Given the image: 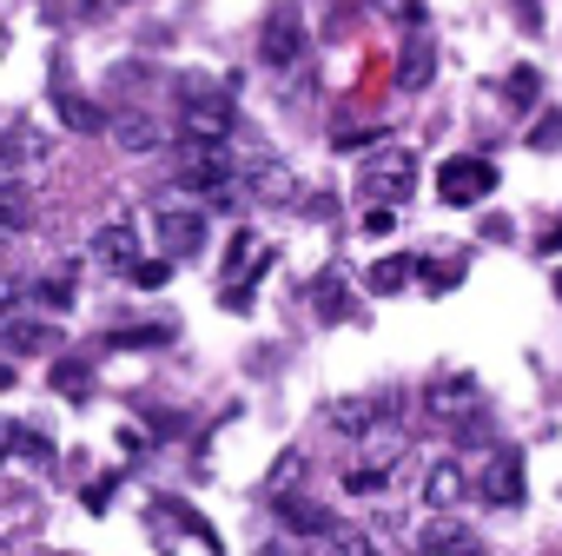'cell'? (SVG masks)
<instances>
[{
	"instance_id": "1",
	"label": "cell",
	"mask_w": 562,
	"mask_h": 556,
	"mask_svg": "<svg viewBox=\"0 0 562 556\" xmlns=\"http://www.w3.org/2000/svg\"><path fill=\"white\" fill-rule=\"evenodd\" d=\"M411 186H417V159H411V146H371V159L358 166V199L397 205V199H411Z\"/></svg>"
},
{
	"instance_id": "2",
	"label": "cell",
	"mask_w": 562,
	"mask_h": 556,
	"mask_svg": "<svg viewBox=\"0 0 562 556\" xmlns=\"http://www.w3.org/2000/svg\"><path fill=\"white\" fill-rule=\"evenodd\" d=\"M490 192H496V166H490V159L450 153V159L437 166V199H443V205H476V199H490Z\"/></svg>"
},
{
	"instance_id": "3",
	"label": "cell",
	"mask_w": 562,
	"mask_h": 556,
	"mask_svg": "<svg viewBox=\"0 0 562 556\" xmlns=\"http://www.w3.org/2000/svg\"><path fill=\"white\" fill-rule=\"evenodd\" d=\"M258 54H265V67H292L305 54V8H299V0H271L265 34H258Z\"/></svg>"
},
{
	"instance_id": "4",
	"label": "cell",
	"mask_w": 562,
	"mask_h": 556,
	"mask_svg": "<svg viewBox=\"0 0 562 556\" xmlns=\"http://www.w3.org/2000/svg\"><path fill=\"white\" fill-rule=\"evenodd\" d=\"M186 133H199V140H225V133H232V100L212 93L205 80H192V87H186Z\"/></svg>"
},
{
	"instance_id": "5",
	"label": "cell",
	"mask_w": 562,
	"mask_h": 556,
	"mask_svg": "<svg viewBox=\"0 0 562 556\" xmlns=\"http://www.w3.org/2000/svg\"><path fill=\"white\" fill-rule=\"evenodd\" d=\"M476 497L483 503H522V457L516 451H496L490 464H476Z\"/></svg>"
},
{
	"instance_id": "6",
	"label": "cell",
	"mask_w": 562,
	"mask_h": 556,
	"mask_svg": "<svg viewBox=\"0 0 562 556\" xmlns=\"http://www.w3.org/2000/svg\"><path fill=\"white\" fill-rule=\"evenodd\" d=\"M476 378L470 371H450V378H437L430 391H424V404H430V418H443V424H463L470 411H476Z\"/></svg>"
},
{
	"instance_id": "7",
	"label": "cell",
	"mask_w": 562,
	"mask_h": 556,
	"mask_svg": "<svg viewBox=\"0 0 562 556\" xmlns=\"http://www.w3.org/2000/svg\"><path fill=\"white\" fill-rule=\"evenodd\" d=\"M470 490H476V470H463L457 457H443V464L424 470V510H457Z\"/></svg>"
},
{
	"instance_id": "8",
	"label": "cell",
	"mask_w": 562,
	"mask_h": 556,
	"mask_svg": "<svg viewBox=\"0 0 562 556\" xmlns=\"http://www.w3.org/2000/svg\"><path fill=\"white\" fill-rule=\"evenodd\" d=\"M0 345H8L14 358H54L60 352V325L54 319H8L0 325Z\"/></svg>"
},
{
	"instance_id": "9",
	"label": "cell",
	"mask_w": 562,
	"mask_h": 556,
	"mask_svg": "<svg viewBox=\"0 0 562 556\" xmlns=\"http://www.w3.org/2000/svg\"><path fill=\"white\" fill-rule=\"evenodd\" d=\"M93 258H100V265H113V271H133V265H139L133 219H113V225H100V232H93Z\"/></svg>"
},
{
	"instance_id": "10",
	"label": "cell",
	"mask_w": 562,
	"mask_h": 556,
	"mask_svg": "<svg viewBox=\"0 0 562 556\" xmlns=\"http://www.w3.org/2000/svg\"><path fill=\"white\" fill-rule=\"evenodd\" d=\"M199 245H205V212H186V205L159 212V252H199Z\"/></svg>"
},
{
	"instance_id": "11",
	"label": "cell",
	"mask_w": 562,
	"mask_h": 556,
	"mask_svg": "<svg viewBox=\"0 0 562 556\" xmlns=\"http://www.w3.org/2000/svg\"><path fill=\"white\" fill-rule=\"evenodd\" d=\"M278 510H285V530H299V536H318V543H331V510H325V503H299V497H285Z\"/></svg>"
},
{
	"instance_id": "12",
	"label": "cell",
	"mask_w": 562,
	"mask_h": 556,
	"mask_svg": "<svg viewBox=\"0 0 562 556\" xmlns=\"http://www.w3.org/2000/svg\"><path fill=\"white\" fill-rule=\"evenodd\" d=\"M424 549H450V556H470L476 549V530H463V523H450V516H437V523H424V536H417Z\"/></svg>"
},
{
	"instance_id": "13",
	"label": "cell",
	"mask_w": 562,
	"mask_h": 556,
	"mask_svg": "<svg viewBox=\"0 0 562 556\" xmlns=\"http://www.w3.org/2000/svg\"><path fill=\"white\" fill-rule=\"evenodd\" d=\"M251 192H258L265 205H292V199H299V179H292L285 166H258V173H251Z\"/></svg>"
},
{
	"instance_id": "14",
	"label": "cell",
	"mask_w": 562,
	"mask_h": 556,
	"mask_svg": "<svg viewBox=\"0 0 562 556\" xmlns=\"http://www.w3.org/2000/svg\"><path fill=\"white\" fill-rule=\"evenodd\" d=\"M411 278H417V258H411V252H391V258L371 265V292H404Z\"/></svg>"
},
{
	"instance_id": "15",
	"label": "cell",
	"mask_w": 562,
	"mask_h": 556,
	"mask_svg": "<svg viewBox=\"0 0 562 556\" xmlns=\"http://www.w3.org/2000/svg\"><path fill=\"white\" fill-rule=\"evenodd\" d=\"M60 120H67L74 133H106V113H100L87 93H60Z\"/></svg>"
},
{
	"instance_id": "16",
	"label": "cell",
	"mask_w": 562,
	"mask_h": 556,
	"mask_svg": "<svg viewBox=\"0 0 562 556\" xmlns=\"http://www.w3.org/2000/svg\"><path fill=\"white\" fill-rule=\"evenodd\" d=\"M113 140H120L126 153H153V146H159V126L139 120V113H120V120H113Z\"/></svg>"
},
{
	"instance_id": "17",
	"label": "cell",
	"mask_w": 562,
	"mask_h": 556,
	"mask_svg": "<svg viewBox=\"0 0 562 556\" xmlns=\"http://www.w3.org/2000/svg\"><path fill=\"white\" fill-rule=\"evenodd\" d=\"M384 483H391V464H371V457H364V464L345 470V490H351V497H371V490H384Z\"/></svg>"
},
{
	"instance_id": "18",
	"label": "cell",
	"mask_w": 562,
	"mask_h": 556,
	"mask_svg": "<svg viewBox=\"0 0 562 556\" xmlns=\"http://www.w3.org/2000/svg\"><path fill=\"white\" fill-rule=\"evenodd\" d=\"M54 385H60L67 398H87V391H93V371H87L80 358H54Z\"/></svg>"
},
{
	"instance_id": "19",
	"label": "cell",
	"mask_w": 562,
	"mask_h": 556,
	"mask_svg": "<svg viewBox=\"0 0 562 556\" xmlns=\"http://www.w3.org/2000/svg\"><path fill=\"white\" fill-rule=\"evenodd\" d=\"M0 199H8V232H21L27 212H34V192L21 186V173H8V192H0Z\"/></svg>"
},
{
	"instance_id": "20",
	"label": "cell",
	"mask_w": 562,
	"mask_h": 556,
	"mask_svg": "<svg viewBox=\"0 0 562 556\" xmlns=\"http://www.w3.org/2000/svg\"><path fill=\"white\" fill-rule=\"evenodd\" d=\"M133 286H139V292H166V286H172V265H166V258H139V265H133Z\"/></svg>"
},
{
	"instance_id": "21",
	"label": "cell",
	"mask_w": 562,
	"mask_h": 556,
	"mask_svg": "<svg viewBox=\"0 0 562 556\" xmlns=\"http://www.w3.org/2000/svg\"><path fill=\"white\" fill-rule=\"evenodd\" d=\"M8 451H21V457H41V464H54V444H47V437H34L27 424H8Z\"/></svg>"
},
{
	"instance_id": "22",
	"label": "cell",
	"mask_w": 562,
	"mask_h": 556,
	"mask_svg": "<svg viewBox=\"0 0 562 556\" xmlns=\"http://www.w3.org/2000/svg\"><path fill=\"white\" fill-rule=\"evenodd\" d=\"M371 424H378V404H371V398L338 404V431H371Z\"/></svg>"
},
{
	"instance_id": "23",
	"label": "cell",
	"mask_w": 562,
	"mask_h": 556,
	"mask_svg": "<svg viewBox=\"0 0 562 556\" xmlns=\"http://www.w3.org/2000/svg\"><path fill=\"white\" fill-rule=\"evenodd\" d=\"M536 93H542V74H536V67H516V74H509V100H516V107H529Z\"/></svg>"
},
{
	"instance_id": "24",
	"label": "cell",
	"mask_w": 562,
	"mask_h": 556,
	"mask_svg": "<svg viewBox=\"0 0 562 556\" xmlns=\"http://www.w3.org/2000/svg\"><path fill=\"white\" fill-rule=\"evenodd\" d=\"M41 305L47 312H67L74 305V286H67V278H41Z\"/></svg>"
},
{
	"instance_id": "25",
	"label": "cell",
	"mask_w": 562,
	"mask_h": 556,
	"mask_svg": "<svg viewBox=\"0 0 562 556\" xmlns=\"http://www.w3.org/2000/svg\"><path fill=\"white\" fill-rule=\"evenodd\" d=\"M397 225V205H364V238H384Z\"/></svg>"
},
{
	"instance_id": "26",
	"label": "cell",
	"mask_w": 562,
	"mask_h": 556,
	"mask_svg": "<svg viewBox=\"0 0 562 556\" xmlns=\"http://www.w3.org/2000/svg\"><path fill=\"white\" fill-rule=\"evenodd\" d=\"M417 74H430V41H424V34H417L411 54H404V80H417Z\"/></svg>"
},
{
	"instance_id": "27",
	"label": "cell",
	"mask_w": 562,
	"mask_h": 556,
	"mask_svg": "<svg viewBox=\"0 0 562 556\" xmlns=\"http://www.w3.org/2000/svg\"><path fill=\"white\" fill-rule=\"evenodd\" d=\"M299 470H305V457H299V451H292V457H285V464H278V477H271V497H285V490H292V483H299Z\"/></svg>"
},
{
	"instance_id": "28",
	"label": "cell",
	"mask_w": 562,
	"mask_h": 556,
	"mask_svg": "<svg viewBox=\"0 0 562 556\" xmlns=\"http://www.w3.org/2000/svg\"><path fill=\"white\" fill-rule=\"evenodd\" d=\"M106 345H166V325H146V332H113Z\"/></svg>"
},
{
	"instance_id": "29",
	"label": "cell",
	"mask_w": 562,
	"mask_h": 556,
	"mask_svg": "<svg viewBox=\"0 0 562 556\" xmlns=\"http://www.w3.org/2000/svg\"><path fill=\"white\" fill-rule=\"evenodd\" d=\"M555 140H562V113H542L536 133H529V146H555Z\"/></svg>"
},
{
	"instance_id": "30",
	"label": "cell",
	"mask_w": 562,
	"mask_h": 556,
	"mask_svg": "<svg viewBox=\"0 0 562 556\" xmlns=\"http://www.w3.org/2000/svg\"><path fill=\"white\" fill-rule=\"evenodd\" d=\"M120 490V477H100V483H87V510H106V497Z\"/></svg>"
},
{
	"instance_id": "31",
	"label": "cell",
	"mask_w": 562,
	"mask_h": 556,
	"mask_svg": "<svg viewBox=\"0 0 562 556\" xmlns=\"http://www.w3.org/2000/svg\"><path fill=\"white\" fill-rule=\"evenodd\" d=\"M516 8H522V14H529V21H536V0H516Z\"/></svg>"
},
{
	"instance_id": "32",
	"label": "cell",
	"mask_w": 562,
	"mask_h": 556,
	"mask_svg": "<svg viewBox=\"0 0 562 556\" xmlns=\"http://www.w3.org/2000/svg\"><path fill=\"white\" fill-rule=\"evenodd\" d=\"M549 286H555V299H562V265H555V278H549Z\"/></svg>"
}]
</instances>
